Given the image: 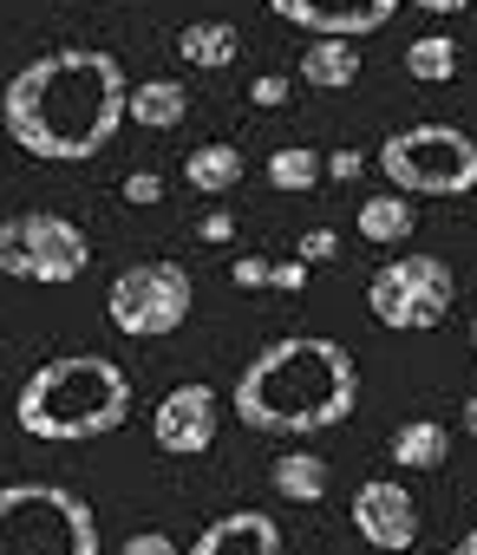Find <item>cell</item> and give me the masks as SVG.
I'll use <instances>...</instances> for the list:
<instances>
[{
	"label": "cell",
	"mask_w": 477,
	"mask_h": 555,
	"mask_svg": "<svg viewBox=\"0 0 477 555\" xmlns=\"http://www.w3.org/2000/svg\"><path fill=\"white\" fill-rule=\"evenodd\" d=\"M275 288H282V295H301V288H308V261H301V255L275 261Z\"/></svg>",
	"instance_id": "83f0119b"
},
{
	"label": "cell",
	"mask_w": 477,
	"mask_h": 555,
	"mask_svg": "<svg viewBox=\"0 0 477 555\" xmlns=\"http://www.w3.org/2000/svg\"><path fill=\"white\" fill-rule=\"evenodd\" d=\"M0 555H99V516L66 483L0 490Z\"/></svg>",
	"instance_id": "277c9868"
},
{
	"label": "cell",
	"mask_w": 477,
	"mask_h": 555,
	"mask_svg": "<svg viewBox=\"0 0 477 555\" xmlns=\"http://www.w3.org/2000/svg\"><path fill=\"white\" fill-rule=\"evenodd\" d=\"M412 8H418V14H438V21H451V14H464V8H470V0H412Z\"/></svg>",
	"instance_id": "f546056e"
},
{
	"label": "cell",
	"mask_w": 477,
	"mask_h": 555,
	"mask_svg": "<svg viewBox=\"0 0 477 555\" xmlns=\"http://www.w3.org/2000/svg\"><path fill=\"white\" fill-rule=\"evenodd\" d=\"M216 425H222V399L203 379H183L151 405V444L170 457H203L216 444Z\"/></svg>",
	"instance_id": "9c48e42d"
},
{
	"label": "cell",
	"mask_w": 477,
	"mask_h": 555,
	"mask_svg": "<svg viewBox=\"0 0 477 555\" xmlns=\"http://www.w3.org/2000/svg\"><path fill=\"white\" fill-rule=\"evenodd\" d=\"M196 235H203V242H235V216H229V209H209V216L196 222Z\"/></svg>",
	"instance_id": "f1b7e54d"
},
{
	"label": "cell",
	"mask_w": 477,
	"mask_h": 555,
	"mask_svg": "<svg viewBox=\"0 0 477 555\" xmlns=\"http://www.w3.org/2000/svg\"><path fill=\"white\" fill-rule=\"evenodd\" d=\"M118 555H183V548H177L164 529H138V535H125V548H118Z\"/></svg>",
	"instance_id": "d4e9b609"
},
{
	"label": "cell",
	"mask_w": 477,
	"mask_h": 555,
	"mask_svg": "<svg viewBox=\"0 0 477 555\" xmlns=\"http://www.w3.org/2000/svg\"><path fill=\"white\" fill-rule=\"evenodd\" d=\"M451 555H477V529H464V542H457Z\"/></svg>",
	"instance_id": "1f68e13d"
},
{
	"label": "cell",
	"mask_w": 477,
	"mask_h": 555,
	"mask_svg": "<svg viewBox=\"0 0 477 555\" xmlns=\"http://www.w3.org/2000/svg\"><path fill=\"white\" fill-rule=\"evenodd\" d=\"M0 164H8V131H0Z\"/></svg>",
	"instance_id": "d6a6232c"
},
{
	"label": "cell",
	"mask_w": 477,
	"mask_h": 555,
	"mask_svg": "<svg viewBox=\"0 0 477 555\" xmlns=\"http://www.w3.org/2000/svg\"><path fill=\"white\" fill-rule=\"evenodd\" d=\"M321 177H327V157H321V151H308V144H282V151H269V183H275V190L301 196V190H314Z\"/></svg>",
	"instance_id": "44dd1931"
},
{
	"label": "cell",
	"mask_w": 477,
	"mask_h": 555,
	"mask_svg": "<svg viewBox=\"0 0 477 555\" xmlns=\"http://www.w3.org/2000/svg\"><path fill=\"white\" fill-rule=\"evenodd\" d=\"M386 451H392V464H405V470H438V464L451 457V431H444L438 418H405Z\"/></svg>",
	"instance_id": "ac0fdd59"
},
{
	"label": "cell",
	"mask_w": 477,
	"mask_h": 555,
	"mask_svg": "<svg viewBox=\"0 0 477 555\" xmlns=\"http://www.w3.org/2000/svg\"><path fill=\"white\" fill-rule=\"evenodd\" d=\"M243 151L235 144H196L190 157H183V183L196 190V196H222V190H235L243 183Z\"/></svg>",
	"instance_id": "2e32d148"
},
{
	"label": "cell",
	"mask_w": 477,
	"mask_h": 555,
	"mask_svg": "<svg viewBox=\"0 0 477 555\" xmlns=\"http://www.w3.org/2000/svg\"><path fill=\"white\" fill-rule=\"evenodd\" d=\"M288 92H295V86H288L282 73H262V79L249 86V105H262V112H282V105H288Z\"/></svg>",
	"instance_id": "603a6c76"
},
{
	"label": "cell",
	"mask_w": 477,
	"mask_h": 555,
	"mask_svg": "<svg viewBox=\"0 0 477 555\" xmlns=\"http://www.w3.org/2000/svg\"><path fill=\"white\" fill-rule=\"evenodd\" d=\"M379 170L405 196H470L477 190V138L457 125H405L379 144Z\"/></svg>",
	"instance_id": "5b68a950"
},
{
	"label": "cell",
	"mask_w": 477,
	"mask_h": 555,
	"mask_svg": "<svg viewBox=\"0 0 477 555\" xmlns=\"http://www.w3.org/2000/svg\"><path fill=\"white\" fill-rule=\"evenodd\" d=\"M164 196V177L157 170H131L125 177V203H157Z\"/></svg>",
	"instance_id": "484cf974"
},
{
	"label": "cell",
	"mask_w": 477,
	"mask_h": 555,
	"mask_svg": "<svg viewBox=\"0 0 477 555\" xmlns=\"http://www.w3.org/2000/svg\"><path fill=\"white\" fill-rule=\"evenodd\" d=\"M353 229L379 248H392V242H412V229H418V209H412V196L405 190H386V196H366L360 203V216H353Z\"/></svg>",
	"instance_id": "9a60e30c"
},
{
	"label": "cell",
	"mask_w": 477,
	"mask_h": 555,
	"mask_svg": "<svg viewBox=\"0 0 477 555\" xmlns=\"http://www.w3.org/2000/svg\"><path fill=\"white\" fill-rule=\"evenodd\" d=\"M301 79L321 92H347L360 86V47L340 34H314V47H301Z\"/></svg>",
	"instance_id": "4fadbf2b"
},
{
	"label": "cell",
	"mask_w": 477,
	"mask_h": 555,
	"mask_svg": "<svg viewBox=\"0 0 477 555\" xmlns=\"http://www.w3.org/2000/svg\"><path fill=\"white\" fill-rule=\"evenodd\" d=\"M269 477H275V496H288V503H321L327 483H334L327 457H314V451H282Z\"/></svg>",
	"instance_id": "d6986e66"
},
{
	"label": "cell",
	"mask_w": 477,
	"mask_h": 555,
	"mask_svg": "<svg viewBox=\"0 0 477 555\" xmlns=\"http://www.w3.org/2000/svg\"><path fill=\"white\" fill-rule=\"evenodd\" d=\"M235 53H243V34L229 21H190L177 34V60L196 66V73H222V66H235Z\"/></svg>",
	"instance_id": "5bb4252c"
},
{
	"label": "cell",
	"mask_w": 477,
	"mask_h": 555,
	"mask_svg": "<svg viewBox=\"0 0 477 555\" xmlns=\"http://www.w3.org/2000/svg\"><path fill=\"white\" fill-rule=\"evenodd\" d=\"M295 255H301L308 268H314V261H334V255H340V235H334V229H308V235L295 242Z\"/></svg>",
	"instance_id": "cb8c5ba5"
},
{
	"label": "cell",
	"mask_w": 477,
	"mask_h": 555,
	"mask_svg": "<svg viewBox=\"0 0 477 555\" xmlns=\"http://www.w3.org/2000/svg\"><path fill=\"white\" fill-rule=\"evenodd\" d=\"M229 282H235V288H275V261H262V255H235V261H229Z\"/></svg>",
	"instance_id": "7402d4cb"
},
{
	"label": "cell",
	"mask_w": 477,
	"mask_h": 555,
	"mask_svg": "<svg viewBox=\"0 0 477 555\" xmlns=\"http://www.w3.org/2000/svg\"><path fill=\"white\" fill-rule=\"evenodd\" d=\"M470 347H477V321H470Z\"/></svg>",
	"instance_id": "836d02e7"
},
{
	"label": "cell",
	"mask_w": 477,
	"mask_h": 555,
	"mask_svg": "<svg viewBox=\"0 0 477 555\" xmlns=\"http://www.w3.org/2000/svg\"><path fill=\"white\" fill-rule=\"evenodd\" d=\"M353 535L379 555H405L418 542V503L399 477H366L353 490Z\"/></svg>",
	"instance_id": "30bf717a"
},
{
	"label": "cell",
	"mask_w": 477,
	"mask_h": 555,
	"mask_svg": "<svg viewBox=\"0 0 477 555\" xmlns=\"http://www.w3.org/2000/svg\"><path fill=\"white\" fill-rule=\"evenodd\" d=\"M353 405H360V366L340 340H321V334H288L262 347L229 392L235 418L249 431H275V438L334 431L353 418Z\"/></svg>",
	"instance_id": "7a4b0ae2"
},
{
	"label": "cell",
	"mask_w": 477,
	"mask_h": 555,
	"mask_svg": "<svg viewBox=\"0 0 477 555\" xmlns=\"http://www.w3.org/2000/svg\"><path fill=\"white\" fill-rule=\"evenodd\" d=\"M14 418L40 444H92L131 418V379L105 353H60L27 373Z\"/></svg>",
	"instance_id": "3957f363"
},
{
	"label": "cell",
	"mask_w": 477,
	"mask_h": 555,
	"mask_svg": "<svg viewBox=\"0 0 477 555\" xmlns=\"http://www.w3.org/2000/svg\"><path fill=\"white\" fill-rule=\"evenodd\" d=\"M190 301H196V288H190L183 261H131L105 288V321L125 340H164L190 321Z\"/></svg>",
	"instance_id": "52a82bcc"
},
{
	"label": "cell",
	"mask_w": 477,
	"mask_h": 555,
	"mask_svg": "<svg viewBox=\"0 0 477 555\" xmlns=\"http://www.w3.org/2000/svg\"><path fill=\"white\" fill-rule=\"evenodd\" d=\"M457 301V274L438 255H392L373 282H366V314L392 334H425L451 314Z\"/></svg>",
	"instance_id": "ba28073f"
},
{
	"label": "cell",
	"mask_w": 477,
	"mask_h": 555,
	"mask_svg": "<svg viewBox=\"0 0 477 555\" xmlns=\"http://www.w3.org/2000/svg\"><path fill=\"white\" fill-rule=\"evenodd\" d=\"M405 73H412L418 86H451V79H457V40H451V34H418V40L405 47Z\"/></svg>",
	"instance_id": "ffe728a7"
},
{
	"label": "cell",
	"mask_w": 477,
	"mask_h": 555,
	"mask_svg": "<svg viewBox=\"0 0 477 555\" xmlns=\"http://www.w3.org/2000/svg\"><path fill=\"white\" fill-rule=\"evenodd\" d=\"M183 555H282V529H275V516H262V509H229V516H216Z\"/></svg>",
	"instance_id": "7c38bea8"
},
{
	"label": "cell",
	"mask_w": 477,
	"mask_h": 555,
	"mask_svg": "<svg viewBox=\"0 0 477 555\" xmlns=\"http://www.w3.org/2000/svg\"><path fill=\"white\" fill-rule=\"evenodd\" d=\"M131 118V79L99 47H53L27 60L0 92V131L40 164L99 157Z\"/></svg>",
	"instance_id": "6da1fadb"
},
{
	"label": "cell",
	"mask_w": 477,
	"mask_h": 555,
	"mask_svg": "<svg viewBox=\"0 0 477 555\" xmlns=\"http://www.w3.org/2000/svg\"><path fill=\"white\" fill-rule=\"evenodd\" d=\"M360 170H366V151H327V177L334 183H353Z\"/></svg>",
	"instance_id": "4316f807"
},
{
	"label": "cell",
	"mask_w": 477,
	"mask_h": 555,
	"mask_svg": "<svg viewBox=\"0 0 477 555\" xmlns=\"http://www.w3.org/2000/svg\"><path fill=\"white\" fill-rule=\"evenodd\" d=\"M464 431H470V438H477V392H470V399H464Z\"/></svg>",
	"instance_id": "4dcf8cb0"
},
{
	"label": "cell",
	"mask_w": 477,
	"mask_h": 555,
	"mask_svg": "<svg viewBox=\"0 0 477 555\" xmlns=\"http://www.w3.org/2000/svg\"><path fill=\"white\" fill-rule=\"evenodd\" d=\"M269 14L288 21V27H301V34L366 40V34H379L399 14V0H269Z\"/></svg>",
	"instance_id": "8fae6325"
},
{
	"label": "cell",
	"mask_w": 477,
	"mask_h": 555,
	"mask_svg": "<svg viewBox=\"0 0 477 555\" xmlns=\"http://www.w3.org/2000/svg\"><path fill=\"white\" fill-rule=\"evenodd\" d=\"M190 118V92L177 86V79H144V86H131V125H144V131H177Z\"/></svg>",
	"instance_id": "e0dca14e"
},
{
	"label": "cell",
	"mask_w": 477,
	"mask_h": 555,
	"mask_svg": "<svg viewBox=\"0 0 477 555\" xmlns=\"http://www.w3.org/2000/svg\"><path fill=\"white\" fill-rule=\"evenodd\" d=\"M92 268V242L73 216L60 209H21L0 222V274L14 282H40V288H66Z\"/></svg>",
	"instance_id": "8992f818"
}]
</instances>
